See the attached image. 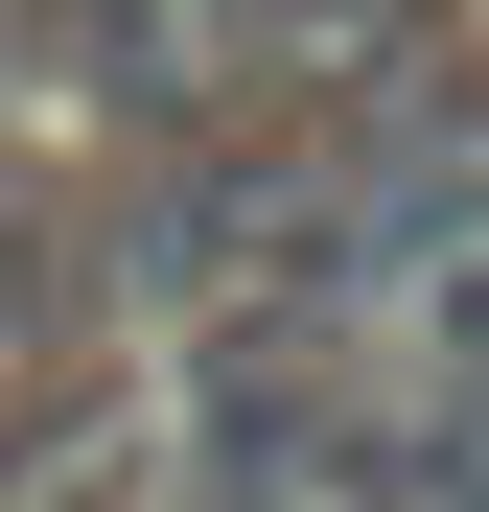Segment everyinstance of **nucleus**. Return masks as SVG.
I'll list each match as a JSON object with an SVG mask.
<instances>
[{
    "mask_svg": "<svg viewBox=\"0 0 489 512\" xmlns=\"http://www.w3.org/2000/svg\"><path fill=\"white\" fill-rule=\"evenodd\" d=\"M420 396L489 419V256H466V280H420Z\"/></svg>",
    "mask_w": 489,
    "mask_h": 512,
    "instance_id": "7ed1b4c3",
    "label": "nucleus"
},
{
    "mask_svg": "<svg viewBox=\"0 0 489 512\" xmlns=\"http://www.w3.org/2000/svg\"><path fill=\"white\" fill-rule=\"evenodd\" d=\"M24 70L70 117H187L210 94V0H24Z\"/></svg>",
    "mask_w": 489,
    "mask_h": 512,
    "instance_id": "f03ea898",
    "label": "nucleus"
},
{
    "mask_svg": "<svg viewBox=\"0 0 489 512\" xmlns=\"http://www.w3.org/2000/svg\"><path fill=\"white\" fill-rule=\"evenodd\" d=\"M350 489H373L350 303H233V350L187 396V512H350Z\"/></svg>",
    "mask_w": 489,
    "mask_h": 512,
    "instance_id": "f257e3e1",
    "label": "nucleus"
},
{
    "mask_svg": "<svg viewBox=\"0 0 489 512\" xmlns=\"http://www.w3.org/2000/svg\"><path fill=\"white\" fill-rule=\"evenodd\" d=\"M280 47H373V24H420V0H257Z\"/></svg>",
    "mask_w": 489,
    "mask_h": 512,
    "instance_id": "20e7f679",
    "label": "nucleus"
}]
</instances>
